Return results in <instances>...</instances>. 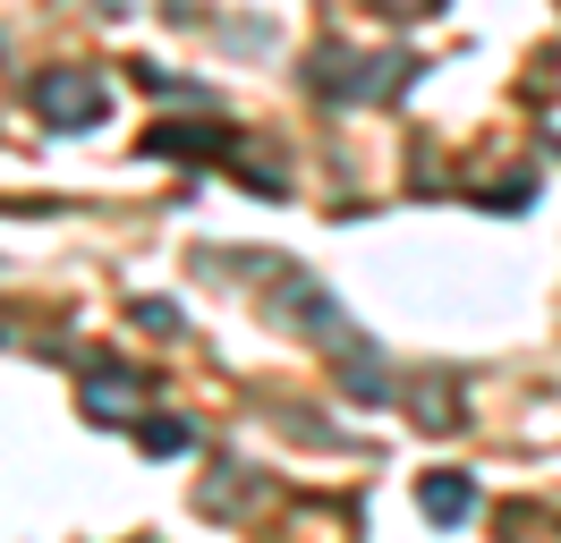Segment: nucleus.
I'll use <instances>...</instances> for the list:
<instances>
[{
	"instance_id": "obj_2",
	"label": "nucleus",
	"mask_w": 561,
	"mask_h": 543,
	"mask_svg": "<svg viewBox=\"0 0 561 543\" xmlns=\"http://www.w3.org/2000/svg\"><path fill=\"white\" fill-rule=\"evenodd\" d=\"M273 314L289 323V332H307L316 348H332V357H357V348H366V332L350 323V305L332 298L323 280H307V272H280V289H273Z\"/></svg>"
},
{
	"instance_id": "obj_3",
	"label": "nucleus",
	"mask_w": 561,
	"mask_h": 543,
	"mask_svg": "<svg viewBox=\"0 0 561 543\" xmlns=\"http://www.w3.org/2000/svg\"><path fill=\"white\" fill-rule=\"evenodd\" d=\"M35 111H43V128H103V111H111V85L94 77L85 60H51V68H35Z\"/></svg>"
},
{
	"instance_id": "obj_11",
	"label": "nucleus",
	"mask_w": 561,
	"mask_h": 543,
	"mask_svg": "<svg viewBox=\"0 0 561 543\" xmlns=\"http://www.w3.org/2000/svg\"><path fill=\"white\" fill-rule=\"evenodd\" d=\"M128 323H137V332H179V305L171 298H137V305H128Z\"/></svg>"
},
{
	"instance_id": "obj_5",
	"label": "nucleus",
	"mask_w": 561,
	"mask_h": 543,
	"mask_svg": "<svg viewBox=\"0 0 561 543\" xmlns=\"http://www.w3.org/2000/svg\"><path fill=\"white\" fill-rule=\"evenodd\" d=\"M137 153H153V162H221L230 170L239 128H221V119H162V128L137 136Z\"/></svg>"
},
{
	"instance_id": "obj_4",
	"label": "nucleus",
	"mask_w": 561,
	"mask_h": 543,
	"mask_svg": "<svg viewBox=\"0 0 561 543\" xmlns=\"http://www.w3.org/2000/svg\"><path fill=\"white\" fill-rule=\"evenodd\" d=\"M77 400H85V416H94V425H137L145 400H153V382H145V366H119V357H85V382H77Z\"/></svg>"
},
{
	"instance_id": "obj_6",
	"label": "nucleus",
	"mask_w": 561,
	"mask_h": 543,
	"mask_svg": "<svg viewBox=\"0 0 561 543\" xmlns=\"http://www.w3.org/2000/svg\"><path fill=\"white\" fill-rule=\"evenodd\" d=\"M417 509H425V518H434V527H459V518L477 509V484L443 467V475H425V484H417Z\"/></svg>"
},
{
	"instance_id": "obj_10",
	"label": "nucleus",
	"mask_w": 561,
	"mask_h": 543,
	"mask_svg": "<svg viewBox=\"0 0 561 543\" xmlns=\"http://www.w3.org/2000/svg\"><path fill=\"white\" fill-rule=\"evenodd\" d=\"M468 204H493V212H527V204H536V178L519 170V178H502V187H477Z\"/></svg>"
},
{
	"instance_id": "obj_8",
	"label": "nucleus",
	"mask_w": 561,
	"mask_h": 543,
	"mask_svg": "<svg viewBox=\"0 0 561 543\" xmlns=\"http://www.w3.org/2000/svg\"><path fill=\"white\" fill-rule=\"evenodd\" d=\"M128 77H137L145 94H205L196 77H179V68H162V60H128Z\"/></svg>"
},
{
	"instance_id": "obj_1",
	"label": "nucleus",
	"mask_w": 561,
	"mask_h": 543,
	"mask_svg": "<svg viewBox=\"0 0 561 543\" xmlns=\"http://www.w3.org/2000/svg\"><path fill=\"white\" fill-rule=\"evenodd\" d=\"M409 77H417L409 51H341V43H316V60H307V85L323 102H391Z\"/></svg>"
},
{
	"instance_id": "obj_12",
	"label": "nucleus",
	"mask_w": 561,
	"mask_h": 543,
	"mask_svg": "<svg viewBox=\"0 0 561 543\" xmlns=\"http://www.w3.org/2000/svg\"><path fill=\"white\" fill-rule=\"evenodd\" d=\"M375 18H391V26H417V18H443V0H366Z\"/></svg>"
},
{
	"instance_id": "obj_13",
	"label": "nucleus",
	"mask_w": 561,
	"mask_h": 543,
	"mask_svg": "<svg viewBox=\"0 0 561 543\" xmlns=\"http://www.w3.org/2000/svg\"><path fill=\"white\" fill-rule=\"evenodd\" d=\"M94 9H103V18H119V9H137V0H94Z\"/></svg>"
},
{
	"instance_id": "obj_9",
	"label": "nucleus",
	"mask_w": 561,
	"mask_h": 543,
	"mask_svg": "<svg viewBox=\"0 0 561 543\" xmlns=\"http://www.w3.org/2000/svg\"><path fill=\"white\" fill-rule=\"evenodd\" d=\"M137 441L153 459H171V450H187V425H179V416H137Z\"/></svg>"
},
{
	"instance_id": "obj_7",
	"label": "nucleus",
	"mask_w": 561,
	"mask_h": 543,
	"mask_svg": "<svg viewBox=\"0 0 561 543\" xmlns=\"http://www.w3.org/2000/svg\"><path fill=\"white\" fill-rule=\"evenodd\" d=\"M409 416H417L425 434H459V425H468V407L451 400V382H425L417 400H409Z\"/></svg>"
}]
</instances>
